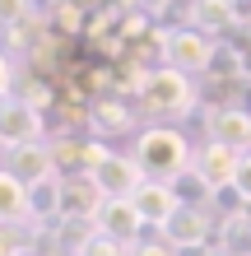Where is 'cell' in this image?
Instances as JSON below:
<instances>
[{"mask_svg":"<svg viewBox=\"0 0 251 256\" xmlns=\"http://www.w3.org/2000/svg\"><path fill=\"white\" fill-rule=\"evenodd\" d=\"M135 108L154 122H186L191 112L200 108V88L191 74H182L177 66H158V70H144V80L135 88Z\"/></svg>","mask_w":251,"mask_h":256,"instance_id":"1","label":"cell"},{"mask_svg":"<svg viewBox=\"0 0 251 256\" xmlns=\"http://www.w3.org/2000/svg\"><path fill=\"white\" fill-rule=\"evenodd\" d=\"M135 163L149 182H172L177 172H186L196 163V144L186 140L182 126L172 122H154L135 135Z\"/></svg>","mask_w":251,"mask_h":256,"instance_id":"2","label":"cell"},{"mask_svg":"<svg viewBox=\"0 0 251 256\" xmlns=\"http://www.w3.org/2000/svg\"><path fill=\"white\" fill-rule=\"evenodd\" d=\"M158 238L177 252H205L210 238H219V214L210 205H177V214L158 228Z\"/></svg>","mask_w":251,"mask_h":256,"instance_id":"3","label":"cell"},{"mask_svg":"<svg viewBox=\"0 0 251 256\" xmlns=\"http://www.w3.org/2000/svg\"><path fill=\"white\" fill-rule=\"evenodd\" d=\"M47 140V112H37L23 94L0 98V149H19Z\"/></svg>","mask_w":251,"mask_h":256,"instance_id":"4","label":"cell"},{"mask_svg":"<svg viewBox=\"0 0 251 256\" xmlns=\"http://www.w3.org/2000/svg\"><path fill=\"white\" fill-rule=\"evenodd\" d=\"M112 149L107 140H98V135H56L51 140V158H56V177H93L98 172V163L107 158Z\"/></svg>","mask_w":251,"mask_h":256,"instance_id":"5","label":"cell"},{"mask_svg":"<svg viewBox=\"0 0 251 256\" xmlns=\"http://www.w3.org/2000/svg\"><path fill=\"white\" fill-rule=\"evenodd\" d=\"M135 116H140V108L126 94H98L84 112V130L98 135V140H121V135H130Z\"/></svg>","mask_w":251,"mask_h":256,"instance_id":"6","label":"cell"},{"mask_svg":"<svg viewBox=\"0 0 251 256\" xmlns=\"http://www.w3.org/2000/svg\"><path fill=\"white\" fill-rule=\"evenodd\" d=\"M210 56H214V38H205L200 28H172L168 33V66H177L182 74L191 80H205V70H210Z\"/></svg>","mask_w":251,"mask_h":256,"instance_id":"7","label":"cell"},{"mask_svg":"<svg viewBox=\"0 0 251 256\" xmlns=\"http://www.w3.org/2000/svg\"><path fill=\"white\" fill-rule=\"evenodd\" d=\"M93 182L102 186V196H116V200H130V196H135V186H140V182H149V177L140 172L135 154H107V158L98 163Z\"/></svg>","mask_w":251,"mask_h":256,"instance_id":"8","label":"cell"},{"mask_svg":"<svg viewBox=\"0 0 251 256\" xmlns=\"http://www.w3.org/2000/svg\"><path fill=\"white\" fill-rule=\"evenodd\" d=\"M98 233H107V238H116V242H126V247H135L140 238H144V219H140V210L130 205V200H116V196H107L102 200V210H98Z\"/></svg>","mask_w":251,"mask_h":256,"instance_id":"9","label":"cell"},{"mask_svg":"<svg viewBox=\"0 0 251 256\" xmlns=\"http://www.w3.org/2000/svg\"><path fill=\"white\" fill-rule=\"evenodd\" d=\"M238 168H242V149H233V144L205 140V144L196 149V172H200L210 186H228V182H238Z\"/></svg>","mask_w":251,"mask_h":256,"instance_id":"10","label":"cell"},{"mask_svg":"<svg viewBox=\"0 0 251 256\" xmlns=\"http://www.w3.org/2000/svg\"><path fill=\"white\" fill-rule=\"evenodd\" d=\"M5 168L19 177L23 186L42 182V177H56V158H51V140H37V144H19V149H5Z\"/></svg>","mask_w":251,"mask_h":256,"instance_id":"11","label":"cell"},{"mask_svg":"<svg viewBox=\"0 0 251 256\" xmlns=\"http://www.w3.org/2000/svg\"><path fill=\"white\" fill-rule=\"evenodd\" d=\"M130 205H135L140 210V219H144V228H163V224L177 214V205H182V200H177V196H172V186L168 182H140L135 186V196H130Z\"/></svg>","mask_w":251,"mask_h":256,"instance_id":"12","label":"cell"},{"mask_svg":"<svg viewBox=\"0 0 251 256\" xmlns=\"http://www.w3.org/2000/svg\"><path fill=\"white\" fill-rule=\"evenodd\" d=\"M102 200H107V196H102V186L93 177H65L61 182V219H88L93 224Z\"/></svg>","mask_w":251,"mask_h":256,"instance_id":"13","label":"cell"},{"mask_svg":"<svg viewBox=\"0 0 251 256\" xmlns=\"http://www.w3.org/2000/svg\"><path fill=\"white\" fill-rule=\"evenodd\" d=\"M205 122H210V140L233 144L242 154L251 149V108H210Z\"/></svg>","mask_w":251,"mask_h":256,"instance_id":"14","label":"cell"},{"mask_svg":"<svg viewBox=\"0 0 251 256\" xmlns=\"http://www.w3.org/2000/svg\"><path fill=\"white\" fill-rule=\"evenodd\" d=\"M191 14V28H200L205 38H233V28H238V14H233V0H191L186 5Z\"/></svg>","mask_w":251,"mask_h":256,"instance_id":"15","label":"cell"},{"mask_svg":"<svg viewBox=\"0 0 251 256\" xmlns=\"http://www.w3.org/2000/svg\"><path fill=\"white\" fill-rule=\"evenodd\" d=\"M56 219H61V177H42V182L28 186V224L47 228Z\"/></svg>","mask_w":251,"mask_h":256,"instance_id":"16","label":"cell"},{"mask_svg":"<svg viewBox=\"0 0 251 256\" xmlns=\"http://www.w3.org/2000/svg\"><path fill=\"white\" fill-rule=\"evenodd\" d=\"M0 224H9V228L28 224V186L9 168H0Z\"/></svg>","mask_w":251,"mask_h":256,"instance_id":"17","label":"cell"},{"mask_svg":"<svg viewBox=\"0 0 251 256\" xmlns=\"http://www.w3.org/2000/svg\"><path fill=\"white\" fill-rule=\"evenodd\" d=\"M168 186H172V196H177L182 205H210V196H214V186H210V182H205V177L196 172V163H191L186 172H177Z\"/></svg>","mask_w":251,"mask_h":256,"instance_id":"18","label":"cell"},{"mask_svg":"<svg viewBox=\"0 0 251 256\" xmlns=\"http://www.w3.org/2000/svg\"><path fill=\"white\" fill-rule=\"evenodd\" d=\"M219 247L233 252V256H251V224L238 219H219Z\"/></svg>","mask_w":251,"mask_h":256,"instance_id":"19","label":"cell"},{"mask_svg":"<svg viewBox=\"0 0 251 256\" xmlns=\"http://www.w3.org/2000/svg\"><path fill=\"white\" fill-rule=\"evenodd\" d=\"M210 210L219 219H238L242 210H247V196L238 191V182H228V186H214V196H210Z\"/></svg>","mask_w":251,"mask_h":256,"instance_id":"20","label":"cell"},{"mask_svg":"<svg viewBox=\"0 0 251 256\" xmlns=\"http://www.w3.org/2000/svg\"><path fill=\"white\" fill-rule=\"evenodd\" d=\"M79 256H130V247L116 242V238H107V233H93V242H88Z\"/></svg>","mask_w":251,"mask_h":256,"instance_id":"21","label":"cell"},{"mask_svg":"<svg viewBox=\"0 0 251 256\" xmlns=\"http://www.w3.org/2000/svg\"><path fill=\"white\" fill-rule=\"evenodd\" d=\"M28 14H33V0H0V28H14Z\"/></svg>","mask_w":251,"mask_h":256,"instance_id":"22","label":"cell"},{"mask_svg":"<svg viewBox=\"0 0 251 256\" xmlns=\"http://www.w3.org/2000/svg\"><path fill=\"white\" fill-rule=\"evenodd\" d=\"M130 256H177V247H168L163 238H140V242L130 247Z\"/></svg>","mask_w":251,"mask_h":256,"instance_id":"23","label":"cell"},{"mask_svg":"<svg viewBox=\"0 0 251 256\" xmlns=\"http://www.w3.org/2000/svg\"><path fill=\"white\" fill-rule=\"evenodd\" d=\"M14 94V61H9V52H0V98Z\"/></svg>","mask_w":251,"mask_h":256,"instance_id":"24","label":"cell"},{"mask_svg":"<svg viewBox=\"0 0 251 256\" xmlns=\"http://www.w3.org/2000/svg\"><path fill=\"white\" fill-rule=\"evenodd\" d=\"M238 191L247 196V205H251V149L242 154V168H238Z\"/></svg>","mask_w":251,"mask_h":256,"instance_id":"25","label":"cell"},{"mask_svg":"<svg viewBox=\"0 0 251 256\" xmlns=\"http://www.w3.org/2000/svg\"><path fill=\"white\" fill-rule=\"evenodd\" d=\"M233 14H238V28H251V0H233Z\"/></svg>","mask_w":251,"mask_h":256,"instance_id":"26","label":"cell"},{"mask_svg":"<svg viewBox=\"0 0 251 256\" xmlns=\"http://www.w3.org/2000/svg\"><path fill=\"white\" fill-rule=\"evenodd\" d=\"M200 256H233V252H224V247H205Z\"/></svg>","mask_w":251,"mask_h":256,"instance_id":"27","label":"cell"},{"mask_svg":"<svg viewBox=\"0 0 251 256\" xmlns=\"http://www.w3.org/2000/svg\"><path fill=\"white\" fill-rule=\"evenodd\" d=\"M42 256H79V252H42Z\"/></svg>","mask_w":251,"mask_h":256,"instance_id":"28","label":"cell"},{"mask_svg":"<svg viewBox=\"0 0 251 256\" xmlns=\"http://www.w3.org/2000/svg\"><path fill=\"white\" fill-rule=\"evenodd\" d=\"M242 219H247V224H251V205H247V210H242Z\"/></svg>","mask_w":251,"mask_h":256,"instance_id":"29","label":"cell"},{"mask_svg":"<svg viewBox=\"0 0 251 256\" xmlns=\"http://www.w3.org/2000/svg\"><path fill=\"white\" fill-rule=\"evenodd\" d=\"M19 256H42V252H19Z\"/></svg>","mask_w":251,"mask_h":256,"instance_id":"30","label":"cell"}]
</instances>
